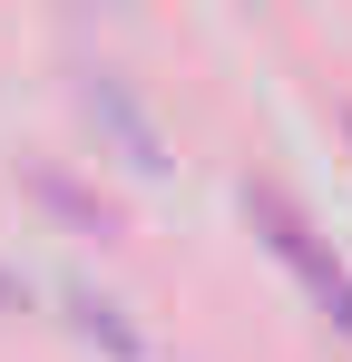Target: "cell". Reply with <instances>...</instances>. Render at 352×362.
Segmentation results:
<instances>
[{"label":"cell","instance_id":"cell-2","mask_svg":"<svg viewBox=\"0 0 352 362\" xmlns=\"http://www.w3.org/2000/svg\"><path fill=\"white\" fill-rule=\"evenodd\" d=\"M343 137H352V108H343Z\"/></svg>","mask_w":352,"mask_h":362},{"label":"cell","instance_id":"cell-1","mask_svg":"<svg viewBox=\"0 0 352 362\" xmlns=\"http://www.w3.org/2000/svg\"><path fill=\"white\" fill-rule=\"evenodd\" d=\"M245 216H254V235L274 245V264H284L293 284L313 294V313H323V323H333V333L352 343V274H343V255H333V245L313 235V216L293 206L284 186H264V177L245 186Z\"/></svg>","mask_w":352,"mask_h":362}]
</instances>
